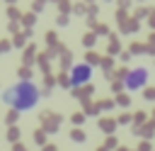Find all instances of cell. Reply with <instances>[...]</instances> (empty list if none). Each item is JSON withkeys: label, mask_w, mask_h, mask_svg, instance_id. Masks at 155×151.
<instances>
[{"label": "cell", "mask_w": 155, "mask_h": 151, "mask_svg": "<svg viewBox=\"0 0 155 151\" xmlns=\"http://www.w3.org/2000/svg\"><path fill=\"white\" fill-rule=\"evenodd\" d=\"M39 97H41V93H39V88H36L31 80L15 83V85H10V88L2 93V100H5L12 110H17V112H27V110L36 107Z\"/></svg>", "instance_id": "1"}, {"label": "cell", "mask_w": 155, "mask_h": 151, "mask_svg": "<svg viewBox=\"0 0 155 151\" xmlns=\"http://www.w3.org/2000/svg\"><path fill=\"white\" fill-rule=\"evenodd\" d=\"M145 83H148V68H143V66L128 71V76H126V80H124V85H126L128 90H140Z\"/></svg>", "instance_id": "2"}, {"label": "cell", "mask_w": 155, "mask_h": 151, "mask_svg": "<svg viewBox=\"0 0 155 151\" xmlns=\"http://www.w3.org/2000/svg\"><path fill=\"white\" fill-rule=\"evenodd\" d=\"M90 66L87 63H80V66H73L70 71V85H80V83H87L90 80Z\"/></svg>", "instance_id": "3"}, {"label": "cell", "mask_w": 155, "mask_h": 151, "mask_svg": "<svg viewBox=\"0 0 155 151\" xmlns=\"http://www.w3.org/2000/svg\"><path fill=\"white\" fill-rule=\"evenodd\" d=\"M51 114H53V112H44V122H46V127H48V129H56V127L61 124V117H58V119H53Z\"/></svg>", "instance_id": "4"}, {"label": "cell", "mask_w": 155, "mask_h": 151, "mask_svg": "<svg viewBox=\"0 0 155 151\" xmlns=\"http://www.w3.org/2000/svg\"><path fill=\"white\" fill-rule=\"evenodd\" d=\"M70 139H73V141H78V144H80V141H85V132H82V129H78V127H75V129H73V132H70Z\"/></svg>", "instance_id": "5"}, {"label": "cell", "mask_w": 155, "mask_h": 151, "mask_svg": "<svg viewBox=\"0 0 155 151\" xmlns=\"http://www.w3.org/2000/svg\"><path fill=\"white\" fill-rule=\"evenodd\" d=\"M17 117H19V112H17V110H10L5 119H7V124H10V127H15V122H17Z\"/></svg>", "instance_id": "6"}, {"label": "cell", "mask_w": 155, "mask_h": 151, "mask_svg": "<svg viewBox=\"0 0 155 151\" xmlns=\"http://www.w3.org/2000/svg\"><path fill=\"white\" fill-rule=\"evenodd\" d=\"M94 63H99V56L94 51H87V66H94Z\"/></svg>", "instance_id": "7"}, {"label": "cell", "mask_w": 155, "mask_h": 151, "mask_svg": "<svg viewBox=\"0 0 155 151\" xmlns=\"http://www.w3.org/2000/svg\"><path fill=\"white\" fill-rule=\"evenodd\" d=\"M17 136H19V129H17V127H10V132H7V139L17 144Z\"/></svg>", "instance_id": "8"}, {"label": "cell", "mask_w": 155, "mask_h": 151, "mask_svg": "<svg viewBox=\"0 0 155 151\" xmlns=\"http://www.w3.org/2000/svg\"><path fill=\"white\" fill-rule=\"evenodd\" d=\"M34 141H36V144H44V141H46V134H44V129H36V132H34Z\"/></svg>", "instance_id": "9"}, {"label": "cell", "mask_w": 155, "mask_h": 151, "mask_svg": "<svg viewBox=\"0 0 155 151\" xmlns=\"http://www.w3.org/2000/svg\"><path fill=\"white\" fill-rule=\"evenodd\" d=\"M70 119H73V124L78 127V124H82V122H85V114H82V112H75V114H73Z\"/></svg>", "instance_id": "10"}, {"label": "cell", "mask_w": 155, "mask_h": 151, "mask_svg": "<svg viewBox=\"0 0 155 151\" xmlns=\"http://www.w3.org/2000/svg\"><path fill=\"white\" fill-rule=\"evenodd\" d=\"M99 124H102V129H104V132H111V129H114V119H102Z\"/></svg>", "instance_id": "11"}, {"label": "cell", "mask_w": 155, "mask_h": 151, "mask_svg": "<svg viewBox=\"0 0 155 151\" xmlns=\"http://www.w3.org/2000/svg\"><path fill=\"white\" fill-rule=\"evenodd\" d=\"M94 39H97V37L90 32V34H85V39H82V41H85V46H92V44H94Z\"/></svg>", "instance_id": "12"}, {"label": "cell", "mask_w": 155, "mask_h": 151, "mask_svg": "<svg viewBox=\"0 0 155 151\" xmlns=\"http://www.w3.org/2000/svg\"><path fill=\"white\" fill-rule=\"evenodd\" d=\"M31 56H34V46L27 49V54H24V63H31Z\"/></svg>", "instance_id": "13"}, {"label": "cell", "mask_w": 155, "mask_h": 151, "mask_svg": "<svg viewBox=\"0 0 155 151\" xmlns=\"http://www.w3.org/2000/svg\"><path fill=\"white\" fill-rule=\"evenodd\" d=\"M145 100H155V88H145Z\"/></svg>", "instance_id": "14"}, {"label": "cell", "mask_w": 155, "mask_h": 151, "mask_svg": "<svg viewBox=\"0 0 155 151\" xmlns=\"http://www.w3.org/2000/svg\"><path fill=\"white\" fill-rule=\"evenodd\" d=\"M58 83H61V85H65V88H68V85H70V78H68V76H65V73H63V76H58Z\"/></svg>", "instance_id": "15"}, {"label": "cell", "mask_w": 155, "mask_h": 151, "mask_svg": "<svg viewBox=\"0 0 155 151\" xmlns=\"http://www.w3.org/2000/svg\"><path fill=\"white\" fill-rule=\"evenodd\" d=\"M22 44H24V34H17L15 37V46H22Z\"/></svg>", "instance_id": "16"}, {"label": "cell", "mask_w": 155, "mask_h": 151, "mask_svg": "<svg viewBox=\"0 0 155 151\" xmlns=\"http://www.w3.org/2000/svg\"><path fill=\"white\" fill-rule=\"evenodd\" d=\"M116 51H119V41H111L109 44V54H116Z\"/></svg>", "instance_id": "17"}, {"label": "cell", "mask_w": 155, "mask_h": 151, "mask_svg": "<svg viewBox=\"0 0 155 151\" xmlns=\"http://www.w3.org/2000/svg\"><path fill=\"white\" fill-rule=\"evenodd\" d=\"M116 102H119V105H128V97H126V95H116Z\"/></svg>", "instance_id": "18"}, {"label": "cell", "mask_w": 155, "mask_h": 151, "mask_svg": "<svg viewBox=\"0 0 155 151\" xmlns=\"http://www.w3.org/2000/svg\"><path fill=\"white\" fill-rule=\"evenodd\" d=\"M121 85H124V83H121V80H114V83H111V90H114V93H116V90H121Z\"/></svg>", "instance_id": "19"}, {"label": "cell", "mask_w": 155, "mask_h": 151, "mask_svg": "<svg viewBox=\"0 0 155 151\" xmlns=\"http://www.w3.org/2000/svg\"><path fill=\"white\" fill-rule=\"evenodd\" d=\"M145 119V112H136V124H140Z\"/></svg>", "instance_id": "20"}, {"label": "cell", "mask_w": 155, "mask_h": 151, "mask_svg": "<svg viewBox=\"0 0 155 151\" xmlns=\"http://www.w3.org/2000/svg\"><path fill=\"white\" fill-rule=\"evenodd\" d=\"M138 151H150V144H148V141H143V144H140V149H138Z\"/></svg>", "instance_id": "21"}, {"label": "cell", "mask_w": 155, "mask_h": 151, "mask_svg": "<svg viewBox=\"0 0 155 151\" xmlns=\"http://www.w3.org/2000/svg\"><path fill=\"white\" fill-rule=\"evenodd\" d=\"M12 151H27V149H24L22 144H15V146H12Z\"/></svg>", "instance_id": "22"}, {"label": "cell", "mask_w": 155, "mask_h": 151, "mask_svg": "<svg viewBox=\"0 0 155 151\" xmlns=\"http://www.w3.org/2000/svg\"><path fill=\"white\" fill-rule=\"evenodd\" d=\"M150 27H153V29H155V12H153V15H150Z\"/></svg>", "instance_id": "23"}, {"label": "cell", "mask_w": 155, "mask_h": 151, "mask_svg": "<svg viewBox=\"0 0 155 151\" xmlns=\"http://www.w3.org/2000/svg\"><path fill=\"white\" fill-rule=\"evenodd\" d=\"M44 151H56V149H53V146L48 144V146H44Z\"/></svg>", "instance_id": "24"}, {"label": "cell", "mask_w": 155, "mask_h": 151, "mask_svg": "<svg viewBox=\"0 0 155 151\" xmlns=\"http://www.w3.org/2000/svg\"><path fill=\"white\" fill-rule=\"evenodd\" d=\"M97 151H107V149H97Z\"/></svg>", "instance_id": "25"}, {"label": "cell", "mask_w": 155, "mask_h": 151, "mask_svg": "<svg viewBox=\"0 0 155 151\" xmlns=\"http://www.w3.org/2000/svg\"><path fill=\"white\" fill-rule=\"evenodd\" d=\"M153 114H155V112H153Z\"/></svg>", "instance_id": "26"}]
</instances>
